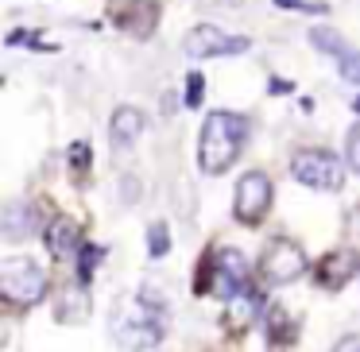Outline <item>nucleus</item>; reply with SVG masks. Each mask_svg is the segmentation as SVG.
I'll return each instance as SVG.
<instances>
[{
	"instance_id": "nucleus-1",
	"label": "nucleus",
	"mask_w": 360,
	"mask_h": 352,
	"mask_svg": "<svg viewBox=\"0 0 360 352\" xmlns=\"http://www.w3.org/2000/svg\"><path fill=\"white\" fill-rule=\"evenodd\" d=\"M109 333L120 348L128 352H148L163 341L167 333V310L151 294H128L112 306L109 313Z\"/></svg>"
},
{
	"instance_id": "nucleus-2",
	"label": "nucleus",
	"mask_w": 360,
	"mask_h": 352,
	"mask_svg": "<svg viewBox=\"0 0 360 352\" xmlns=\"http://www.w3.org/2000/svg\"><path fill=\"white\" fill-rule=\"evenodd\" d=\"M248 140V120L240 112H210L198 136V163L205 174H225L240 159V148Z\"/></svg>"
},
{
	"instance_id": "nucleus-3",
	"label": "nucleus",
	"mask_w": 360,
	"mask_h": 352,
	"mask_svg": "<svg viewBox=\"0 0 360 352\" xmlns=\"http://www.w3.org/2000/svg\"><path fill=\"white\" fill-rule=\"evenodd\" d=\"M47 294V275L27 256H8L0 263V298L8 306H35Z\"/></svg>"
},
{
	"instance_id": "nucleus-4",
	"label": "nucleus",
	"mask_w": 360,
	"mask_h": 352,
	"mask_svg": "<svg viewBox=\"0 0 360 352\" xmlns=\"http://www.w3.org/2000/svg\"><path fill=\"white\" fill-rule=\"evenodd\" d=\"M290 174H295L302 186H310V190H341V182H345V167H341V159L333 155V151H326V148H314V151H298L295 159H290Z\"/></svg>"
},
{
	"instance_id": "nucleus-5",
	"label": "nucleus",
	"mask_w": 360,
	"mask_h": 352,
	"mask_svg": "<svg viewBox=\"0 0 360 352\" xmlns=\"http://www.w3.org/2000/svg\"><path fill=\"white\" fill-rule=\"evenodd\" d=\"M306 267H310V263H306L302 248L290 244V240H271L264 248V256H259V275H264L271 287H283V282L302 279Z\"/></svg>"
},
{
	"instance_id": "nucleus-6",
	"label": "nucleus",
	"mask_w": 360,
	"mask_h": 352,
	"mask_svg": "<svg viewBox=\"0 0 360 352\" xmlns=\"http://www.w3.org/2000/svg\"><path fill=\"white\" fill-rule=\"evenodd\" d=\"M182 51H186V58H229V55H244V51H248V39L225 32V27L202 24L186 35Z\"/></svg>"
},
{
	"instance_id": "nucleus-7",
	"label": "nucleus",
	"mask_w": 360,
	"mask_h": 352,
	"mask_svg": "<svg viewBox=\"0 0 360 352\" xmlns=\"http://www.w3.org/2000/svg\"><path fill=\"white\" fill-rule=\"evenodd\" d=\"M271 205V182H267L264 171H248L240 182H236V197H233V213L240 225H259Z\"/></svg>"
},
{
	"instance_id": "nucleus-8",
	"label": "nucleus",
	"mask_w": 360,
	"mask_h": 352,
	"mask_svg": "<svg viewBox=\"0 0 360 352\" xmlns=\"http://www.w3.org/2000/svg\"><path fill=\"white\" fill-rule=\"evenodd\" d=\"M109 16L120 32L128 35H151L159 24V0H112L109 4Z\"/></svg>"
},
{
	"instance_id": "nucleus-9",
	"label": "nucleus",
	"mask_w": 360,
	"mask_h": 352,
	"mask_svg": "<svg viewBox=\"0 0 360 352\" xmlns=\"http://www.w3.org/2000/svg\"><path fill=\"white\" fill-rule=\"evenodd\" d=\"M213 290H217L225 302H233L240 290H248V259L236 248H221L213 259Z\"/></svg>"
},
{
	"instance_id": "nucleus-10",
	"label": "nucleus",
	"mask_w": 360,
	"mask_h": 352,
	"mask_svg": "<svg viewBox=\"0 0 360 352\" xmlns=\"http://www.w3.org/2000/svg\"><path fill=\"white\" fill-rule=\"evenodd\" d=\"M143 132V112L132 109V105H124V109L112 112V124H109V143L117 155H124V151H132V143L140 140Z\"/></svg>"
},
{
	"instance_id": "nucleus-11",
	"label": "nucleus",
	"mask_w": 360,
	"mask_h": 352,
	"mask_svg": "<svg viewBox=\"0 0 360 352\" xmlns=\"http://www.w3.org/2000/svg\"><path fill=\"white\" fill-rule=\"evenodd\" d=\"M356 267H360V256H356L352 248L329 252V256L318 263V279H321V287L337 290V287H345V282H349L352 275H356Z\"/></svg>"
},
{
	"instance_id": "nucleus-12",
	"label": "nucleus",
	"mask_w": 360,
	"mask_h": 352,
	"mask_svg": "<svg viewBox=\"0 0 360 352\" xmlns=\"http://www.w3.org/2000/svg\"><path fill=\"white\" fill-rule=\"evenodd\" d=\"M259 306H264V298H259V290H240V294L229 302V310H225V325L233 329V333H244V329L252 325V321L259 318Z\"/></svg>"
},
{
	"instance_id": "nucleus-13",
	"label": "nucleus",
	"mask_w": 360,
	"mask_h": 352,
	"mask_svg": "<svg viewBox=\"0 0 360 352\" xmlns=\"http://www.w3.org/2000/svg\"><path fill=\"white\" fill-rule=\"evenodd\" d=\"M35 228H39V221H35V209L27 202H12L4 209V217H0V233L8 236V240H24Z\"/></svg>"
},
{
	"instance_id": "nucleus-14",
	"label": "nucleus",
	"mask_w": 360,
	"mask_h": 352,
	"mask_svg": "<svg viewBox=\"0 0 360 352\" xmlns=\"http://www.w3.org/2000/svg\"><path fill=\"white\" fill-rule=\"evenodd\" d=\"M47 248H51V256H70V252H82V244H78V225H74L70 217H55L47 225Z\"/></svg>"
},
{
	"instance_id": "nucleus-15",
	"label": "nucleus",
	"mask_w": 360,
	"mask_h": 352,
	"mask_svg": "<svg viewBox=\"0 0 360 352\" xmlns=\"http://www.w3.org/2000/svg\"><path fill=\"white\" fill-rule=\"evenodd\" d=\"M86 306H89L86 287H70V290H63V298H58L55 318H58V321H78L82 313H86Z\"/></svg>"
},
{
	"instance_id": "nucleus-16",
	"label": "nucleus",
	"mask_w": 360,
	"mask_h": 352,
	"mask_svg": "<svg viewBox=\"0 0 360 352\" xmlns=\"http://www.w3.org/2000/svg\"><path fill=\"white\" fill-rule=\"evenodd\" d=\"M101 256L105 252L97 248V244H82V252H78V287H89V282H94V271H97V263H101Z\"/></svg>"
},
{
	"instance_id": "nucleus-17",
	"label": "nucleus",
	"mask_w": 360,
	"mask_h": 352,
	"mask_svg": "<svg viewBox=\"0 0 360 352\" xmlns=\"http://www.w3.org/2000/svg\"><path fill=\"white\" fill-rule=\"evenodd\" d=\"M167 252H171V233H167L163 221H155V225L148 228V256L151 259H163Z\"/></svg>"
},
{
	"instance_id": "nucleus-18",
	"label": "nucleus",
	"mask_w": 360,
	"mask_h": 352,
	"mask_svg": "<svg viewBox=\"0 0 360 352\" xmlns=\"http://www.w3.org/2000/svg\"><path fill=\"white\" fill-rule=\"evenodd\" d=\"M310 43H314L318 51H326V55H333V58H341L345 51H349V47L341 43V35L326 32V27H321V32H310Z\"/></svg>"
},
{
	"instance_id": "nucleus-19",
	"label": "nucleus",
	"mask_w": 360,
	"mask_h": 352,
	"mask_svg": "<svg viewBox=\"0 0 360 352\" xmlns=\"http://www.w3.org/2000/svg\"><path fill=\"white\" fill-rule=\"evenodd\" d=\"M337 70H341L345 82H352V86H360V51H345L341 58H337Z\"/></svg>"
},
{
	"instance_id": "nucleus-20",
	"label": "nucleus",
	"mask_w": 360,
	"mask_h": 352,
	"mask_svg": "<svg viewBox=\"0 0 360 352\" xmlns=\"http://www.w3.org/2000/svg\"><path fill=\"white\" fill-rule=\"evenodd\" d=\"M202 89H205V78L194 70V74L186 78V93H182V101H186V109H198V105H202Z\"/></svg>"
},
{
	"instance_id": "nucleus-21",
	"label": "nucleus",
	"mask_w": 360,
	"mask_h": 352,
	"mask_svg": "<svg viewBox=\"0 0 360 352\" xmlns=\"http://www.w3.org/2000/svg\"><path fill=\"white\" fill-rule=\"evenodd\" d=\"M89 163H94V155H89L86 143H70V167H74V174H78V178L86 174V167H89Z\"/></svg>"
},
{
	"instance_id": "nucleus-22",
	"label": "nucleus",
	"mask_w": 360,
	"mask_h": 352,
	"mask_svg": "<svg viewBox=\"0 0 360 352\" xmlns=\"http://www.w3.org/2000/svg\"><path fill=\"white\" fill-rule=\"evenodd\" d=\"M345 159H349V167L360 174V124L352 128V132H349V140H345Z\"/></svg>"
},
{
	"instance_id": "nucleus-23",
	"label": "nucleus",
	"mask_w": 360,
	"mask_h": 352,
	"mask_svg": "<svg viewBox=\"0 0 360 352\" xmlns=\"http://www.w3.org/2000/svg\"><path fill=\"white\" fill-rule=\"evenodd\" d=\"M275 4H279V8H295V12H329L326 4H306V0H275Z\"/></svg>"
},
{
	"instance_id": "nucleus-24",
	"label": "nucleus",
	"mask_w": 360,
	"mask_h": 352,
	"mask_svg": "<svg viewBox=\"0 0 360 352\" xmlns=\"http://www.w3.org/2000/svg\"><path fill=\"white\" fill-rule=\"evenodd\" d=\"M136 186H140V182H136L132 174H128V178H120V197H124V202H136V197H140V190H136Z\"/></svg>"
},
{
	"instance_id": "nucleus-25",
	"label": "nucleus",
	"mask_w": 360,
	"mask_h": 352,
	"mask_svg": "<svg viewBox=\"0 0 360 352\" xmlns=\"http://www.w3.org/2000/svg\"><path fill=\"white\" fill-rule=\"evenodd\" d=\"M333 352H360V337H345V341L337 344Z\"/></svg>"
},
{
	"instance_id": "nucleus-26",
	"label": "nucleus",
	"mask_w": 360,
	"mask_h": 352,
	"mask_svg": "<svg viewBox=\"0 0 360 352\" xmlns=\"http://www.w3.org/2000/svg\"><path fill=\"white\" fill-rule=\"evenodd\" d=\"M352 109H356V112H360V97H356V105H352Z\"/></svg>"
}]
</instances>
